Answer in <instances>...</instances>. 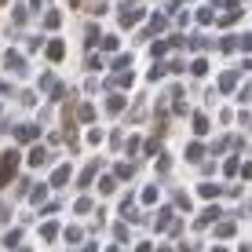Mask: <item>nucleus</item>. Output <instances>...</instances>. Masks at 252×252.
I'll use <instances>...</instances> for the list:
<instances>
[{"instance_id": "nucleus-26", "label": "nucleus", "mask_w": 252, "mask_h": 252, "mask_svg": "<svg viewBox=\"0 0 252 252\" xmlns=\"http://www.w3.org/2000/svg\"><path fill=\"white\" fill-rule=\"evenodd\" d=\"M245 179H252V164H245Z\"/></svg>"}, {"instance_id": "nucleus-18", "label": "nucleus", "mask_w": 252, "mask_h": 252, "mask_svg": "<svg viewBox=\"0 0 252 252\" xmlns=\"http://www.w3.org/2000/svg\"><path fill=\"white\" fill-rule=\"evenodd\" d=\"M99 190H102V194H114V190H117V183H114V179L106 176V179H102V183H99Z\"/></svg>"}, {"instance_id": "nucleus-10", "label": "nucleus", "mask_w": 252, "mask_h": 252, "mask_svg": "<svg viewBox=\"0 0 252 252\" xmlns=\"http://www.w3.org/2000/svg\"><path fill=\"white\" fill-rule=\"evenodd\" d=\"M216 216H223V212H220V208H216V205H212V208H205V212H201V220H197V227H205V223H212Z\"/></svg>"}, {"instance_id": "nucleus-3", "label": "nucleus", "mask_w": 252, "mask_h": 252, "mask_svg": "<svg viewBox=\"0 0 252 252\" xmlns=\"http://www.w3.org/2000/svg\"><path fill=\"white\" fill-rule=\"evenodd\" d=\"M4 66L11 69V73H26V63H22V55H15V51H7V59H4Z\"/></svg>"}, {"instance_id": "nucleus-25", "label": "nucleus", "mask_w": 252, "mask_h": 252, "mask_svg": "<svg viewBox=\"0 0 252 252\" xmlns=\"http://www.w3.org/2000/svg\"><path fill=\"white\" fill-rule=\"evenodd\" d=\"M135 252H154V249H150V245H139V249H135Z\"/></svg>"}, {"instance_id": "nucleus-24", "label": "nucleus", "mask_w": 252, "mask_h": 252, "mask_svg": "<svg viewBox=\"0 0 252 252\" xmlns=\"http://www.w3.org/2000/svg\"><path fill=\"white\" fill-rule=\"evenodd\" d=\"M4 220H7V205L0 201V223H4Z\"/></svg>"}, {"instance_id": "nucleus-12", "label": "nucleus", "mask_w": 252, "mask_h": 252, "mask_svg": "<svg viewBox=\"0 0 252 252\" xmlns=\"http://www.w3.org/2000/svg\"><path fill=\"white\" fill-rule=\"evenodd\" d=\"M201 154H205L201 143H190V146H187V158H190V161H201Z\"/></svg>"}, {"instance_id": "nucleus-21", "label": "nucleus", "mask_w": 252, "mask_h": 252, "mask_svg": "<svg viewBox=\"0 0 252 252\" xmlns=\"http://www.w3.org/2000/svg\"><path fill=\"white\" fill-rule=\"evenodd\" d=\"M220 194V187H212V183H201V197H216Z\"/></svg>"}, {"instance_id": "nucleus-17", "label": "nucleus", "mask_w": 252, "mask_h": 252, "mask_svg": "<svg viewBox=\"0 0 252 252\" xmlns=\"http://www.w3.org/2000/svg\"><path fill=\"white\" fill-rule=\"evenodd\" d=\"M143 201H146V205L158 201V187H146V190H143Z\"/></svg>"}, {"instance_id": "nucleus-28", "label": "nucleus", "mask_w": 252, "mask_h": 252, "mask_svg": "<svg viewBox=\"0 0 252 252\" xmlns=\"http://www.w3.org/2000/svg\"><path fill=\"white\" fill-rule=\"evenodd\" d=\"M216 252H223V249H216Z\"/></svg>"}, {"instance_id": "nucleus-16", "label": "nucleus", "mask_w": 252, "mask_h": 252, "mask_svg": "<svg viewBox=\"0 0 252 252\" xmlns=\"http://www.w3.org/2000/svg\"><path fill=\"white\" fill-rule=\"evenodd\" d=\"M19 238H22V230H7V234H4V245H7V249L19 245Z\"/></svg>"}, {"instance_id": "nucleus-15", "label": "nucleus", "mask_w": 252, "mask_h": 252, "mask_svg": "<svg viewBox=\"0 0 252 252\" xmlns=\"http://www.w3.org/2000/svg\"><path fill=\"white\" fill-rule=\"evenodd\" d=\"M194 132H197V135H205V132H208V117H205V114H197V117H194Z\"/></svg>"}, {"instance_id": "nucleus-20", "label": "nucleus", "mask_w": 252, "mask_h": 252, "mask_svg": "<svg viewBox=\"0 0 252 252\" xmlns=\"http://www.w3.org/2000/svg\"><path fill=\"white\" fill-rule=\"evenodd\" d=\"M77 117H81V121H92V117H95V110L88 106V102H84V106H81V110H77Z\"/></svg>"}, {"instance_id": "nucleus-4", "label": "nucleus", "mask_w": 252, "mask_h": 252, "mask_svg": "<svg viewBox=\"0 0 252 252\" xmlns=\"http://www.w3.org/2000/svg\"><path fill=\"white\" fill-rule=\"evenodd\" d=\"M26 161H30V164H33V168H40V164H44V161H48V154H44V146H33V150H30V158H26Z\"/></svg>"}, {"instance_id": "nucleus-13", "label": "nucleus", "mask_w": 252, "mask_h": 252, "mask_svg": "<svg viewBox=\"0 0 252 252\" xmlns=\"http://www.w3.org/2000/svg\"><path fill=\"white\" fill-rule=\"evenodd\" d=\"M234 84H238V73H234V69H230V73H223V81H220V88H223V92H230V88H234Z\"/></svg>"}, {"instance_id": "nucleus-11", "label": "nucleus", "mask_w": 252, "mask_h": 252, "mask_svg": "<svg viewBox=\"0 0 252 252\" xmlns=\"http://www.w3.org/2000/svg\"><path fill=\"white\" fill-rule=\"evenodd\" d=\"M40 238H44V241H55V238H59V227H55V223H44V227H40Z\"/></svg>"}, {"instance_id": "nucleus-23", "label": "nucleus", "mask_w": 252, "mask_h": 252, "mask_svg": "<svg viewBox=\"0 0 252 252\" xmlns=\"http://www.w3.org/2000/svg\"><path fill=\"white\" fill-rule=\"evenodd\" d=\"M205 69H208V66H205V59H197V63H194V66H190V73H197V77H201V73H205Z\"/></svg>"}, {"instance_id": "nucleus-5", "label": "nucleus", "mask_w": 252, "mask_h": 252, "mask_svg": "<svg viewBox=\"0 0 252 252\" xmlns=\"http://www.w3.org/2000/svg\"><path fill=\"white\" fill-rule=\"evenodd\" d=\"M15 135H19V143H33V139H37V125H22Z\"/></svg>"}, {"instance_id": "nucleus-2", "label": "nucleus", "mask_w": 252, "mask_h": 252, "mask_svg": "<svg viewBox=\"0 0 252 252\" xmlns=\"http://www.w3.org/2000/svg\"><path fill=\"white\" fill-rule=\"evenodd\" d=\"M139 19H143V11H139V7H121V26H135Z\"/></svg>"}, {"instance_id": "nucleus-9", "label": "nucleus", "mask_w": 252, "mask_h": 252, "mask_svg": "<svg viewBox=\"0 0 252 252\" xmlns=\"http://www.w3.org/2000/svg\"><path fill=\"white\" fill-rule=\"evenodd\" d=\"M106 110H110V114H121V110H125V95H110Z\"/></svg>"}, {"instance_id": "nucleus-19", "label": "nucleus", "mask_w": 252, "mask_h": 252, "mask_svg": "<svg viewBox=\"0 0 252 252\" xmlns=\"http://www.w3.org/2000/svg\"><path fill=\"white\" fill-rule=\"evenodd\" d=\"M59 22H63V15H59V11H51V15H48V19H44V26H48V30H55V26H59Z\"/></svg>"}, {"instance_id": "nucleus-14", "label": "nucleus", "mask_w": 252, "mask_h": 252, "mask_svg": "<svg viewBox=\"0 0 252 252\" xmlns=\"http://www.w3.org/2000/svg\"><path fill=\"white\" fill-rule=\"evenodd\" d=\"M216 238H234V223H230V220L220 223V227H216Z\"/></svg>"}, {"instance_id": "nucleus-7", "label": "nucleus", "mask_w": 252, "mask_h": 252, "mask_svg": "<svg viewBox=\"0 0 252 252\" xmlns=\"http://www.w3.org/2000/svg\"><path fill=\"white\" fill-rule=\"evenodd\" d=\"M69 179V164H63V168H55V176H51V187H63Z\"/></svg>"}, {"instance_id": "nucleus-6", "label": "nucleus", "mask_w": 252, "mask_h": 252, "mask_svg": "<svg viewBox=\"0 0 252 252\" xmlns=\"http://www.w3.org/2000/svg\"><path fill=\"white\" fill-rule=\"evenodd\" d=\"M63 55H66L63 40H51V44H48V59H51V63H59V59H63Z\"/></svg>"}, {"instance_id": "nucleus-27", "label": "nucleus", "mask_w": 252, "mask_h": 252, "mask_svg": "<svg viewBox=\"0 0 252 252\" xmlns=\"http://www.w3.org/2000/svg\"><path fill=\"white\" fill-rule=\"evenodd\" d=\"M106 252H121V249H106Z\"/></svg>"}, {"instance_id": "nucleus-22", "label": "nucleus", "mask_w": 252, "mask_h": 252, "mask_svg": "<svg viewBox=\"0 0 252 252\" xmlns=\"http://www.w3.org/2000/svg\"><path fill=\"white\" fill-rule=\"evenodd\" d=\"M132 172H135L132 164H117V176H121V179H128V176H132Z\"/></svg>"}, {"instance_id": "nucleus-1", "label": "nucleus", "mask_w": 252, "mask_h": 252, "mask_svg": "<svg viewBox=\"0 0 252 252\" xmlns=\"http://www.w3.org/2000/svg\"><path fill=\"white\" fill-rule=\"evenodd\" d=\"M15 172H19V150H7L4 158H0V187L11 183Z\"/></svg>"}, {"instance_id": "nucleus-8", "label": "nucleus", "mask_w": 252, "mask_h": 252, "mask_svg": "<svg viewBox=\"0 0 252 252\" xmlns=\"http://www.w3.org/2000/svg\"><path fill=\"white\" fill-rule=\"evenodd\" d=\"M95 172H99V161H92L88 168L81 172V187H88V183H92V179H95Z\"/></svg>"}]
</instances>
